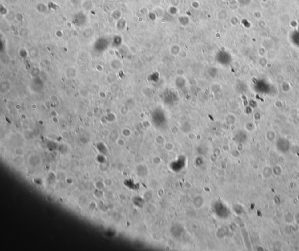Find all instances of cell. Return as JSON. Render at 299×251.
<instances>
[{
    "label": "cell",
    "mask_w": 299,
    "mask_h": 251,
    "mask_svg": "<svg viewBox=\"0 0 299 251\" xmlns=\"http://www.w3.org/2000/svg\"><path fill=\"white\" fill-rule=\"evenodd\" d=\"M277 148L281 152L286 153L289 149L290 143L286 139L281 138L279 139L277 142Z\"/></svg>",
    "instance_id": "6da1fadb"
},
{
    "label": "cell",
    "mask_w": 299,
    "mask_h": 251,
    "mask_svg": "<svg viewBox=\"0 0 299 251\" xmlns=\"http://www.w3.org/2000/svg\"><path fill=\"white\" fill-rule=\"evenodd\" d=\"M40 159L37 156H32V159L31 158L29 159V163L32 166H38L39 165L40 162Z\"/></svg>",
    "instance_id": "7a4b0ae2"
}]
</instances>
